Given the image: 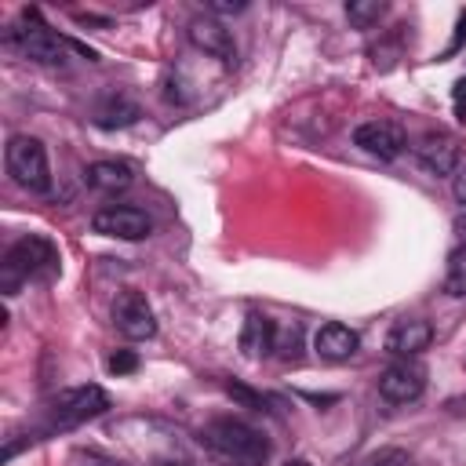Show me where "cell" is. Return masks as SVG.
<instances>
[{
  "instance_id": "obj_1",
  "label": "cell",
  "mask_w": 466,
  "mask_h": 466,
  "mask_svg": "<svg viewBox=\"0 0 466 466\" xmlns=\"http://www.w3.org/2000/svg\"><path fill=\"white\" fill-rule=\"evenodd\" d=\"M58 269V251L44 237H22L15 240L0 258V291L15 295L22 280L29 277H51Z\"/></svg>"
},
{
  "instance_id": "obj_2",
  "label": "cell",
  "mask_w": 466,
  "mask_h": 466,
  "mask_svg": "<svg viewBox=\"0 0 466 466\" xmlns=\"http://www.w3.org/2000/svg\"><path fill=\"white\" fill-rule=\"evenodd\" d=\"M204 441L211 451H218L233 466H262L269 459L266 437L240 419H211L204 426Z\"/></svg>"
},
{
  "instance_id": "obj_3",
  "label": "cell",
  "mask_w": 466,
  "mask_h": 466,
  "mask_svg": "<svg viewBox=\"0 0 466 466\" xmlns=\"http://www.w3.org/2000/svg\"><path fill=\"white\" fill-rule=\"evenodd\" d=\"M4 160H7V175L29 189V193H44L51 186V167H47V149L40 138L33 135H11L7 149H4Z\"/></svg>"
},
{
  "instance_id": "obj_4",
  "label": "cell",
  "mask_w": 466,
  "mask_h": 466,
  "mask_svg": "<svg viewBox=\"0 0 466 466\" xmlns=\"http://www.w3.org/2000/svg\"><path fill=\"white\" fill-rule=\"evenodd\" d=\"M11 40L22 47V55H25V58H33V62H47V66L62 62V58H66V51H69V44H66L58 33H51V29L36 18V11H25V25H22V29H15V33H11Z\"/></svg>"
},
{
  "instance_id": "obj_5",
  "label": "cell",
  "mask_w": 466,
  "mask_h": 466,
  "mask_svg": "<svg viewBox=\"0 0 466 466\" xmlns=\"http://www.w3.org/2000/svg\"><path fill=\"white\" fill-rule=\"evenodd\" d=\"M113 324L131 342H142V339H153L157 335V317H153V306L146 302L142 291L116 295V302H113Z\"/></svg>"
},
{
  "instance_id": "obj_6",
  "label": "cell",
  "mask_w": 466,
  "mask_h": 466,
  "mask_svg": "<svg viewBox=\"0 0 466 466\" xmlns=\"http://www.w3.org/2000/svg\"><path fill=\"white\" fill-rule=\"evenodd\" d=\"M106 408H109V397L98 386H76V390H66L55 397L51 415H55V426H76V422L102 415Z\"/></svg>"
},
{
  "instance_id": "obj_7",
  "label": "cell",
  "mask_w": 466,
  "mask_h": 466,
  "mask_svg": "<svg viewBox=\"0 0 466 466\" xmlns=\"http://www.w3.org/2000/svg\"><path fill=\"white\" fill-rule=\"evenodd\" d=\"M91 229H95V233H102V237L142 240V237H149L153 222H149V215H146V211H138V208H127V204H109V208L95 211Z\"/></svg>"
},
{
  "instance_id": "obj_8",
  "label": "cell",
  "mask_w": 466,
  "mask_h": 466,
  "mask_svg": "<svg viewBox=\"0 0 466 466\" xmlns=\"http://www.w3.org/2000/svg\"><path fill=\"white\" fill-rule=\"evenodd\" d=\"M422 390H426V368H422L419 360H411V357L393 360V364L379 375V393H382L386 400H393V404H408V400H415Z\"/></svg>"
},
{
  "instance_id": "obj_9",
  "label": "cell",
  "mask_w": 466,
  "mask_h": 466,
  "mask_svg": "<svg viewBox=\"0 0 466 466\" xmlns=\"http://www.w3.org/2000/svg\"><path fill=\"white\" fill-rule=\"evenodd\" d=\"M353 142L364 153L379 157V160H397L404 153V146H408V135H404V127H397L390 120H368V124H360L353 131Z\"/></svg>"
},
{
  "instance_id": "obj_10",
  "label": "cell",
  "mask_w": 466,
  "mask_h": 466,
  "mask_svg": "<svg viewBox=\"0 0 466 466\" xmlns=\"http://www.w3.org/2000/svg\"><path fill=\"white\" fill-rule=\"evenodd\" d=\"M415 160L430 171V175H451L459 167V142L444 131H426L415 138Z\"/></svg>"
},
{
  "instance_id": "obj_11",
  "label": "cell",
  "mask_w": 466,
  "mask_h": 466,
  "mask_svg": "<svg viewBox=\"0 0 466 466\" xmlns=\"http://www.w3.org/2000/svg\"><path fill=\"white\" fill-rule=\"evenodd\" d=\"M189 44L200 47V51H208V55H215V58H222V62H233V55H237L229 29L218 18H208V15H200V18L189 22Z\"/></svg>"
},
{
  "instance_id": "obj_12",
  "label": "cell",
  "mask_w": 466,
  "mask_h": 466,
  "mask_svg": "<svg viewBox=\"0 0 466 466\" xmlns=\"http://www.w3.org/2000/svg\"><path fill=\"white\" fill-rule=\"evenodd\" d=\"M430 339H433L430 320L404 317V320H397V324L390 328V335H386V353H393V357H415V353H422V350L430 346Z\"/></svg>"
},
{
  "instance_id": "obj_13",
  "label": "cell",
  "mask_w": 466,
  "mask_h": 466,
  "mask_svg": "<svg viewBox=\"0 0 466 466\" xmlns=\"http://www.w3.org/2000/svg\"><path fill=\"white\" fill-rule=\"evenodd\" d=\"M357 346H360L357 331L346 328V324H339V320L324 324V328L313 335V350H317L324 360H346V357L357 353Z\"/></svg>"
},
{
  "instance_id": "obj_14",
  "label": "cell",
  "mask_w": 466,
  "mask_h": 466,
  "mask_svg": "<svg viewBox=\"0 0 466 466\" xmlns=\"http://www.w3.org/2000/svg\"><path fill=\"white\" fill-rule=\"evenodd\" d=\"M240 350L248 357H266L269 350H277V324L266 313H248L240 328Z\"/></svg>"
},
{
  "instance_id": "obj_15",
  "label": "cell",
  "mask_w": 466,
  "mask_h": 466,
  "mask_svg": "<svg viewBox=\"0 0 466 466\" xmlns=\"http://www.w3.org/2000/svg\"><path fill=\"white\" fill-rule=\"evenodd\" d=\"M87 186L98 189V193H120L131 186V167L127 164H116V160H98L84 171Z\"/></svg>"
},
{
  "instance_id": "obj_16",
  "label": "cell",
  "mask_w": 466,
  "mask_h": 466,
  "mask_svg": "<svg viewBox=\"0 0 466 466\" xmlns=\"http://www.w3.org/2000/svg\"><path fill=\"white\" fill-rule=\"evenodd\" d=\"M444 291L451 299H466V244H459L451 255H448V266H444Z\"/></svg>"
},
{
  "instance_id": "obj_17",
  "label": "cell",
  "mask_w": 466,
  "mask_h": 466,
  "mask_svg": "<svg viewBox=\"0 0 466 466\" xmlns=\"http://www.w3.org/2000/svg\"><path fill=\"white\" fill-rule=\"evenodd\" d=\"M138 116V109L127 102V98H106L102 106H98V113H95V120L102 124V127H120V124H131Z\"/></svg>"
},
{
  "instance_id": "obj_18",
  "label": "cell",
  "mask_w": 466,
  "mask_h": 466,
  "mask_svg": "<svg viewBox=\"0 0 466 466\" xmlns=\"http://www.w3.org/2000/svg\"><path fill=\"white\" fill-rule=\"evenodd\" d=\"M382 15H386V4L382 0H353V4H346V18L357 29H371Z\"/></svg>"
},
{
  "instance_id": "obj_19",
  "label": "cell",
  "mask_w": 466,
  "mask_h": 466,
  "mask_svg": "<svg viewBox=\"0 0 466 466\" xmlns=\"http://www.w3.org/2000/svg\"><path fill=\"white\" fill-rule=\"evenodd\" d=\"M360 466H408V451H400V448H379Z\"/></svg>"
},
{
  "instance_id": "obj_20",
  "label": "cell",
  "mask_w": 466,
  "mask_h": 466,
  "mask_svg": "<svg viewBox=\"0 0 466 466\" xmlns=\"http://www.w3.org/2000/svg\"><path fill=\"white\" fill-rule=\"evenodd\" d=\"M138 368V357L131 353V350H116L113 357H109V371H116V375H127V371H135Z\"/></svg>"
},
{
  "instance_id": "obj_21",
  "label": "cell",
  "mask_w": 466,
  "mask_h": 466,
  "mask_svg": "<svg viewBox=\"0 0 466 466\" xmlns=\"http://www.w3.org/2000/svg\"><path fill=\"white\" fill-rule=\"evenodd\" d=\"M451 109H455V120H459V124H466V76H462V80H455Z\"/></svg>"
},
{
  "instance_id": "obj_22",
  "label": "cell",
  "mask_w": 466,
  "mask_h": 466,
  "mask_svg": "<svg viewBox=\"0 0 466 466\" xmlns=\"http://www.w3.org/2000/svg\"><path fill=\"white\" fill-rule=\"evenodd\" d=\"M462 40H466V11L459 15V25H455V36H451V44L444 47V58H448V55H455V51L462 47Z\"/></svg>"
},
{
  "instance_id": "obj_23",
  "label": "cell",
  "mask_w": 466,
  "mask_h": 466,
  "mask_svg": "<svg viewBox=\"0 0 466 466\" xmlns=\"http://www.w3.org/2000/svg\"><path fill=\"white\" fill-rule=\"evenodd\" d=\"M451 189H455V197L466 204V167H455V182H451Z\"/></svg>"
},
{
  "instance_id": "obj_24",
  "label": "cell",
  "mask_w": 466,
  "mask_h": 466,
  "mask_svg": "<svg viewBox=\"0 0 466 466\" xmlns=\"http://www.w3.org/2000/svg\"><path fill=\"white\" fill-rule=\"evenodd\" d=\"M211 7H215V11H244V4H229V0H215Z\"/></svg>"
},
{
  "instance_id": "obj_25",
  "label": "cell",
  "mask_w": 466,
  "mask_h": 466,
  "mask_svg": "<svg viewBox=\"0 0 466 466\" xmlns=\"http://www.w3.org/2000/svg\"><path fill=\"white\" fill-rule=\"evenodd\" d=\"M455 233H459V240L466 244V211H462V215L455 218Z\"/></svg>"
},
{
  "instance_id": "obj_26",
  "label": "cell",
  "mask_w": 466,
  "mask_h": 466,
  "mask_svg": "<svg viewBox=\"0 0 466 466\" xmlns=\"http://www.w3.org/2000/svg\"><path fill=\"white\" fill-rule=\"evenodd\" d=\"M288 466H309V462H306V459H291Z\"/></svg>"
}]
</instances>
